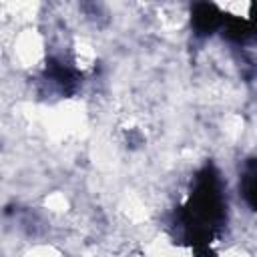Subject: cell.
<instances>
[{
    "instance_id": "cell-2",
    "label": "cell",
    "mask_w": 257,
    "mask_h": 257,
    "mask_svg": "<svg viewBox=\"0 0 257 257\" xmlns=\"http://www.w3.org/2000/svg\"><path fill=\"white\" fill-rule=\"evenodd\" d=\"M221 32L227 40L235 44H247L257 38V2L251 4L249 18H239L225 14V22L221 26Z\"/></svg>"
},
{
    "instance_id": "cell-3",
    "label": "cell",
    "mask_w": 257,
    "mask_h": 257,
    "mask_svg": "<svg viewBox=\"0 0 257 257\" xmlns=\"http://www.w3.org/2000/svg\"><path fill=\"white\" fill-rule=\"evenodd\" d=\"M44 76H46V78L58 88V92L64 94V96H72V94L78 90V86H80V72H78L74 66L66 64V62L58 60V58H48V60H46Z\"/></svg>"
},
{
    "instance_id": "cell-1",
    "label": "cell",
    "mask_w": 257,
    "mask_h": 257,
    "mask_svg": "<svg viewBox=\"0 0 257 257\" xmlns=\"http://www.w3.org/2000/svg\"><path fill=\"white\" fill-rule=\"evenodd\" d=\"M225 219L227 205L219 173L213 165H205L195 177L189 201L177 213V225L183 231V239L197 253L211 247V239L225 225Z\"/></svg>"
},
{
    "instance_id": "cell-5",
    "label": "cell",
    "mask_w": 257,
    "mask_h": 257,
    "mask_svg": "<svg viewBox=\"0 0 257 257\" xmlns=\"http://www.w3.org/2000/svg\"><path fill=\"white\" fill-rule=\"evenodd\" d=\"M239 189H241V195H243L245 203L253 211H257V159H249L243 165Z\"/></svg>"
},
{
    "instance_id": "cell-4",
    "label": "cell",
    "mask_w": 257,
    "mask_h": 257,
    "mask_svg": "<svg viewBox=\"0 0 257 257\" xmlns=\"http://www.w3.org/2000/svg\"><path fill=\"white\" fill-rule=\"evenodd\" d=\"M225 14L213 2H197L191 10V24L199 36H209L215 30H221Z\"/></svg>"
}]
</instances>
